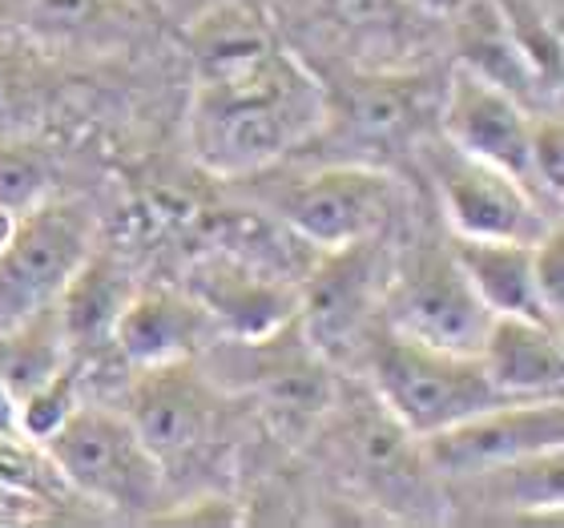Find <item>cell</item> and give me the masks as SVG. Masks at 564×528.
<instances>
[{"label": "cell", "mask_w": 564, "mask_h": 528, "mask_svg": "<svg viewBox=\"0 0 564 528\" xmlns=\"http://www.w3.org/2000/svg\"><path fill=\"white\" fill-rule=\"evenodd\" d=\"M327 89L303 61L274 49L230 82H198L189 109V141L214 174L238 177L279 162L323 126Z\"/></svg>", "instance_id": "6da1fadb"}, {"label": "cell", "mask_w": 564, "mask_h": 528, "mask_svg": "<svg viewBox=\"0 0 564 528\" xmlns=\"http://www.w3.org/2000/svg\"><path fill=\"white\" fill-rule=\"evenodd\" d=\"M364 355L376 399L415 440L440 432V428H452V423L468 420V416L505 399L488 384L476 355L444 352V347L408 340L395 327H388L383 319L364 340Z\"/></svg>", "instance_id": "7a4b0ae2"}, {"label": "cell", "mask_w": 564, "mask_h": 528, "mask_svg": "<svg viewBox=\"0 0 564 528\" xmlns=\"http://www.w3.org/2000/svg\"><path fill=\"white\" fill-rule=\"evenodd\" d=\"M45 452L57 464L65 488L89 496L97 505L138 513L158 500L162 464L118 411L77 408L45 440Z\"/></svg>", "instance_id": "3957f363"}, {"label": "cell", "mask_w": 564, "mask_h": 528, "mask_svg": "<svg viewBox=\"0 0 564 528\" xmlns=\"http://www.w3.org/2000/svg\"><path fill=\"white\" fill-rule=\"evenodd\" d=\"M388 259L379 238L315 250V262L299 279V331L323 359H347L364 347L379 323L388 291Z\"/></svg>", "instance_id": "277c9868"}, {"label": "cell", "mask_w": 564, "mask_h": 528, "mask_svg": "<svg viewBox=\"0 0 564 528\" xmlns=\"http://www.w3.org/2000/svg\"><path fill=\"white\" fill-rule=\"evenodd\" d=\"M379 311H383V323L408 340L459 355L480 352L492 323V311L484 306L452 250L412 255V262H403L388 279Z\"/></svg>", "instance_id": "5b68a950"}, {"label": "cell", "mask_w": 564, "mask_h": 528, "mask_svg": "<svg viewBox=\"0 0 564 528\" xmlns=\"http://www.w3.org/2000/svg\"><path fill=\"white\" fill-rule=\"evenodd\" d=\"M94 223L73 202L45 198L21 214L17 235L0 250V331L57 303L61 287L89 255Z\"/></svg>", "instance_id": "8992f818"}, {"label": "cell", "mask_w": 564, "mask_h": 528, "mask_svg": "<svg viewBox=\"0 0 564 528\" xmlns=\"http://www.w3.org/2000/svg\"><path fill=\"white\" fill-rule=\"evenodd\" d=\"M423 464L440 476H484L536 452L564 448V403L553 399H500L468 420L415 440Z\"/></svg>", "instance_id": "52a82bcc"}, {"label": "cell", "mask_w": 564, "mask_h": 528, "mask_svg": "<svg viewBox=\"0 0 564 528\" xmlns=\"http://www.w3.org/2000/svg\"><path fill=\"white\" fill-rule=\"evenodd\" d=\"M395 182L371 165H327L294 182L279 202V218L311 250L379 238L395 214Z\"/></svg>", "instance_id": "ba28073f"}, {"label": "cell", "mask_w": 564, "mask_h": 528, "mask_svg": "<svg viewBox=\"0 0 564 528\" xmlns=\"http://www.w3.org/2000/svg\"><path fill=\"white\" fill-rule=\"evenodd\" d=\"M432 174L440 186L447 226L456 238H508L536 243L549 230L541 202L529 182L512 177L500 165H488L456 146L432 150Z\"/></svg>", "instance_id": "9c48e42d"}, {"label": "cell", "mask_w": 564, "mask_h": 528, "mask_svg": "<svg viewBox=\"0 0 564 528\" xmlns=\"http://www.w3.org/2000/svg\"><path fill=\"white\" fill-rule=\"evenodd\" d=\"M126 420L158 464H170L194 456L214 440L223 423V391L202 376L194 359L138 367V379L126 396Z\"/></svg>", "instance_id": "30bf717a"}, {"label": "cell", "mask_w": 564, "mask_h": 528, "mask_svg": "<svg viewBox=\"0 0 564 528\" xmlns=\"http://www.w3.org/2000/svg\"><path fill=\"white\" fill-rule=\"evenodd\" d=\"M186 291L206 311L214 331L235 343H262L299 315V282L226 250H206L186 267Z\"/></svg>", "instance_id": "8fae6325"}, {"label": "cell", "mask_w": 564, "mask_h": 528, "mask_svg": "<svg viewBox=\"0 0 564 528\" xmlns=\"http://www.w3.org/2000/svg\"><path fill=\"white\" fill-rule=\"evenodd\" d=\"M440 133L447 146L471 153L488 165H500L512 177L529 182V138H532V114L520 97H512L500 85L484 82L476 73L459 65L447 77L440 94ZM536 190V186H532Z\"/></svg>", "instance_id": "7c38bea8"}, {"label": "cell", "mask_w": 564, "mask_h": 528, "mask_svg": "<svg viewBox=\"0 0 564 528\" xmlns=\"http://www.w3.org/2000/svg\"><path fill=\"white\" fill-rule=\"evenodd\" d=\"M210 331L214 323L186 287L182 291L174 287H141L138 291L133 287L109 343H118V352L133 367H158L174 364V359H194Z\"/></svg>", "instance_id": "4fadbf2b"}, {"label": "cell", "mask_w": 564, "mask_h": 528, "mask_svg": "<svg viewBox=\"0 0 564 528\" xmlns=\"http://www.w3.org/2000/svg\"><path fill=\"white\" fill-rule=\"evenodd\" d=\"M476 359L505 399H553L564 388L561 327L541 319L492 315Z\"/></svg>", "instance_id": "5bb4252c"}, {"label": "cell", "mask_w": 564, "mask_h": 528, "mask_svg": "<svg viewBox=\"0 0 564 528\" xmlns=\"http://www.w3.org/2000/svg\"><path fill=\"white\" fill-rule=\"evenodd\" d=\"M282 335L286 331L262 343H247L250 352L259 355L254 391L262 399V411L279 428L303 432L335 408V379L327 371V359L311 343L303 340V347H294V343H282Z\"/></svg>", "instance_id": "9a60e30c"}, {"label": "cell", "mask_w": 564, "mask_h": 528, "mask_svg": "<svg viewBox=\"0 0 564 528\" xmlns=\"http://www.w3.org/2000/svg\"><path fill=\"white\" fill-rule=\"evenodd\" d=\"M186 49L198 82H230L282 45L271 17L254 0H218L186 24Z\"/></svg>", "instance_id": "2e32d148"}, {"label": "cell", "mask_w": 564, "mask_h": 528, "mask_svg": "<svg viewBox=\"0 0 564 528\" xmlns=\"http://www.w3.org/2000/svg\"><path fill=\"white\" fill-rule=\"evenodd\" d=\"M452 255L468 274L476 294L492 315H524L561 327L549 306L541 303L536 279H532V243H508V238H452Z\"/></svg>", "instance_id": "e0dca14e"}, {"label": "cell", "mask_w": 564, "mask_h": 528, "mask_svg": "<svg viewBox=\"0 0 564 528\" xmlns=\"http://www.w3.org/2000/svg\"><path fill=\"white\" fill-rule=\"evenodd\" d=\"M343 109L359 138L391 146L423 130L432 114V85L408 73H359L343 85Z\"/></svg>", "instance_id": "ac0fdd59"}, {"label": "cell", "mask_w": 564, "mask_h": 528, "mask_svg": "<svg viewBox=\"0 0 564 528\" xmlns=\"http://www.w3.org/2000/svg\"><path fill=\"white\" fill-rule=\"evenodd\" d=\"M133 282L126 274L118 259L109 255H85L82 267L73 270L65 287H61L57 303V323L61 335L69 347H97V343L113 340V327H118L121 306L130 303Z\"/></svg>", "instance_id": "d6986e66"}, {"label": "cell", "mask_w": 564, "mask_h": 528, "mask_svg": "<svg viewBox=\"0 0 564 528\" xmlns=\"http://www.w3.org/2000/svg\"><path fill=\"white\" fill-rule=\"evenodd\" d=\"M452 21L459 24L456 45H459V65H464V69L484 77V82L500 85V89H508V94L520 97V101H524L532 89H541V85L532 82L529 65L520 57L517 41L508 36L492 0H468L464 12L452 17Z\"/></svg>", "instance_id": "ffe728a7"}, {"label": "cell", "mask_w": 564, "mask_h": 528, "mask_svg": "<svg viewBox=\"0 0 564 528\" xmlns=\"http://www.w3.org/2000/svg\"><path fill=\"white\" fill-rule=\"evenodd\" d=\"M69 343L61 335L57 311L45 306L33 319H24L17 327L0 331V379L12 388V396L21 399L45 384L48 376H57L65 367Z\"/></svg>", "instance_id": "44dd1931"}, {"label": "cell", "mask_w": 564, "mask_h": 528, "mask_svg": "<svg viewBox=\"0 0 564 528\" xmlns=\"http://www.w3.org/2000/svg\"><path fill=\"white\" fill-rule=\"evenodd\" d=\"M492 4L505 21L508 36L517 41L532 82L556 94V85H561V36L541 12V4L536 0H492Z\"/></svg>", "instance_id": "7402d4cb"}, {"label": "cell", "mask_w": 564, "mask_h": 528, "mask_svg": "<svg viewBox=\"0 0 564 528\" xmlns=\"http://www.w3.org/2000/svg\"><path fill=\"white\" fill-rule=\"evenodd\" d=\"M61 488L65 481L45 444H33L21 432L0 435V493L24 496V500H53Z\"/></svg>", "instance_id": "603a6c76"}, {"label": "cell", "mask_w": 564, "mask_h": 528, "mask_svg": "<svg viewBox=\"0 0 564 528\" xmlns=\"http://www.w3.org/2000/svg\"><path fill=\"white\" fill-rule=\"evenodd\" d=\"M53 190V162L29 141H0V206L29 214Z\"/></svg>", "instance_id": "cb8c5ba5"}, {"label": "cell", "mask_w": 564, "mask_h": 528, "mask_svg": "<svg viewBox=\"0 0 564 528\" xmlns=\"http://www.w3.org/2000/svg\"><path fill=\"white\" fill-rule=\"evenodd\" d=\"M77 408H82L77 403V371L65 364L57 376H48L29 396L17 399V432L33 444H45Z\"/></svg>", "instance_id": "d4e9b609"}, {"label": "cell", "mask_w": 564, "mask_h": 528, "mask_svg": "<svg viewBox=\"0 0 564 528\" xmlns=\"http://www.w3.org/2000/svg\"><path fill=\"white\" fill-rule=\"evenodd\" d=\"M529 177L536 190L561 198L564 190V130L556 118H532L529 138Z\"/></svg>", "instance_id": "484cf974"}, {"label": "cell", "mask_w": 564, "mask_h": 528, "mask_svg": "<svg viewBox=\"0 0 564 528\" xmlns=\"http://www.w3.org/2000/svg\"><path fill=\"white\" fill-rule=\"evenodd\" d=\"M532 279L541 291V303L549 306V315L561 323L564 315V238L561 226H549L536 243H532Z\"/></svg>", "instance_id": "4316f807"}, {"label": "cell", "mask_w": 564, "mask_h": 528, "mask_svg": "<svg viewBox=\"0 0 564 528\" xmlns=\"http://www.w3.org/2000/svg\"><path fill=\"white\" fill-rule=\"evenodd\" d=\"M101 4L106 0H29V12L53 29H82L85 21H94V12Z\"/></svg>", "instance_id": "83f0119b"}, {"label": "cell", "mask_w": 564, "mask_h": 528, "mask_svg": "<svg viewBox=\"0 0 564 528\" xmlns=\"http://www.w3.org/2000/svg\"><path fill=\"white\" fill-rule=\"evenodd\" d=\"M327 12L347 29H376V24H388L391 12L400 0H323Z\"/></svg>", "instance_id": "f1b7e54d"}, {"label": "cell", "mask_w": 564, "mask_h": 528, "mask_svg": "<svg viewBox=\"0 0 564 528\" xmlns=\"http://www.w3.org/2000/svg\"><path fill=\"white\" fill-rule=\"evenodd\" d=\"M238 513L230 500L223 496H206V500H194V505L177 508V513H162L153 517V525H238Z\"/></svg>", "instance_id": "f546056e"}, {"label": "cell", "mask_w": 564, "mask_h": 528, "mask_svg": "<svg viewBox=\"0 0 564 528\" xmlns=\"http://www.w3.org/2000/svg\"><path fill=\"white\" fill-rule=\"evenodd\" d=\"M12 432H17V396L0 379V435H12Z\"/></svg>", "instance_id": "4dcf8cb0"}, {"label": "cell", "mask_w": 564, "mask_h": 528, "mask_svg": "<svg viewBox=\"0 0 564 528\" xmlns=\"http://www.w3.org/2000/svg\"><path fill=\"white\" fill-rule=\"evenodd\" d=\"M408 4H415V9L427 12V17H459L468 0H408Z\"/></svg>", "instance_id": "1f68e13d"}, {"label": "cell", "mask_w": 564, "mask_h": 528, "mask_svg": "<svg viewBox=\"0 0 564 528\" xmlns=\"http://www.w3.org/2000/svg\"><path fill=\"white\" fill-rule=\"evenodd\" d=\"M17 223H21V214H12L0 206V250L9 247V238L17 235Z\"/></svg>", "instance_id": "d6a6232c"}, {"label": "cell", "mask_w": 564, "mask_h": 528, "mask_svg": "<svg viewBox=\"0 0 564 528\" xmlns=\"http://www.w3.org/2000/svg\"><path fill=\"white\" fill-rule=\"evenodd\" d=\"M0 89H4V82H0Z\"/></svg>", "instance_id": "836d02e7"}]
</instances>
